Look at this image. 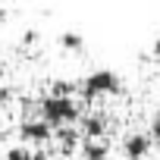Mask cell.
<instances>
[{
	"mask_svg": "<svg viewBox=\"0 0 160 160\" xmlns=\"http://www.w3.org/2000/svg\"><path fill=\"white\" fill-rule=\"evenodd\" d=\"M57 41H60V47H66V50H82V47H85V38L78 35V32H69V28L60 32Z\"/></svg>",
	"mask_w": 160,
	"mask_h": 160,
	"instance_id": "8",
	"label": "cell"
},
{
	"mask_svg": "<svg viewBox=\"0 0 160 160\" xmlns=\"http://www.w3.org/2000/svg\"><path fill=\"white\" fill-rule=\"evenodd\" d=\"M57 138H60V144H63V154H69V151L78 144V141H75V129H72V126H69V129L63 126V129L57 132Z\"/></svg>",
	"mask_w": 160,
	"mask_h": 160,
	"instance_id": "9",
	"label": "cell"
},
{
	"mask_svg": "<svg viewBox=\"0 0 160 160\" xmlns=\"http://www.w3.org/2000/svg\"><path fill=\"white\" fill-rule=\"evenodd\" d=\"M78 151H82V160H107L110 157V144L104 138H85L78 144Z\"/></svg>",
	"mask_w": 160,
	"mask_h": 160,
	"instance_id": "6",
	"label": "cell"
},
{
	"mask_svg": "<svg viewBox=\"0 0 160 160\" xmlns=\"http://www.w3.org/2000/svg\"><path fill=\"white\" fill-rule=\"evenodd\" d=\"M154 53H157V57H160V38H157V41H154Z\"/></svg>",
	"mask_w": 160,
	"mask_h": 160,
	"instance_id": "11",
	"label": "cell"
},
{
	"mask_svg": "<svg viewBox=\"0 0 160 160\" xmlns=\"http://www.w3.org/2000/svg\"><path fill=\"white\" fill-rule=\"evenodd\" d=\"M19 135H22L25 141H47V138L53 135V126H47L44 119H25V122L19 126Z\"/></svg>",
	"mask_w": 160,
	"mask_h": 160,
	"instance_id": "4",
	"label": "cell"
},
{
	"mask_svg": "<svg viewBox=\"0 0 160 160\" xmlns=\"http://www.w3.org/2000/svg\"><path fill=\"white\" fill-rule=\"evenodd\" d=\"M122 88V78H119V72H113V69H94V72H88L82 82H78V94H82L85 101H94V98H104V94H116Z\"/></svg>",
	"mask_w": 160,
	"mask_h": 160,
	"instance_id": "1",
	"label": "cell"
},
{
	"mask_svg": "<svg viewBox=\"0 0 160 160\" xmlns=\"http://www.w3.org/2000/svg\"><path fill=\"white\" fill-rule=\"evenodd\" d=\"M78 122H82L85 138H101L107 132V116L104 113H85V116H78Z\"/></svg>",
	"mask_w": 160,
	"mask_h": 160,
	"instance_id": "5",
	"label": "cell"
},
{
	"mask_svg": "<svg viewBox=\"0 0 160 160\" xmlns=\"http://www.w3.org/2000/svg\"><path fill=\"white\" fill-rule=\"evenodd\" d=\"M41 119L47 126H60L63 122H75L78 119V101L75 98H60V94H44L41 98Z\"/></svg>",
	"mask_w": 160,
	"mask_h": 160,
	"instance_id": "2",
	"label": "cell"
},
{
	"mask_svg": "<svg viewBox=\"0 0 160 160\" xmlns=\"http://www.w3.org/2000/svg\"><path fill=\"white\" fill-rule=\"evenodd\" d=\"M7 160H50V157L44 151H32L25 144H13V148H7Z\"/></svg>",
	"mask_w": 160,
	"mask_h": 160,
	"instance_id": "7",
	"label": "cell"
},
{
	"mask_svg": "<svg viewBox=\"0 0 160 160\" xmlns=\"http://www.w3.org/2000/svg\"><path fill=\"white\" fill-rule=\"evenodd\" d=\"M148 151H151V135H144V132H132V135H126V141H122V154H126L129 160H148Z\"/></svg>",
	"mask_w": 160,
	"mask_h": 160,
	"instance_id": "3",
	"label": "cell"
},
{
	"mask_svg": "<svg viewBox=\"0 0 160 160\" xmlns=\"http://www.w3.org/2000/svg\"><path fill=\"white\" fill-rule=\"evenodd\" d=\"M3 75H7V66H3V63H0V78H3Z\"/></svg>",
	"mask_w": 160,
	"mask_h": 160,
	"instance_id": "12",
	"label": "cell"
},
{
	"mask_svg": "<svg viewBox=\"0 0 160 160\" xmlns=\"http://www.w3.org/2000/svg\"><path fill=\"white\" fill-rule=\"evenodd\" d=\"M151 135H154V138H160V116H154V119H151Z\"/></svg>",
	"mask_w": 160,
	"mask_h": 160,
	"instance_id": "10",
	"label": "cell"
}]
</instances>
